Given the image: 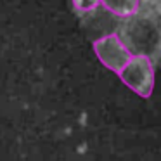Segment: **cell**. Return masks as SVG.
Wrapping results in <instances>:
<instances>
[{"label":"cell","mask_w":161,"mask_h":161,"mask_svg":"<svg viewBox=\"0 0 161 161\" xmlns=\"http://www.w3.org/2000/svg\"><path fill=\"white\" fill-rule=\"evenodd\" d=\"M114 35L132 56H144L156 68L159 59V19L135 12L133 16L118 19Z\"/></svg>","instance_id":"obj_1"},{"label":"cell","mask_w":161,"mask_h":161,"mask_svg":"<svg viewBox=\"0 0 161 161\" xmlns=\"http://www.w3.org/2000/svg\"><path fill=\"white\" fill-rule=\"evenodd\" d=\"M118 76L137 95L144 99L151 97L154 88V66L147 57L132 56V59L119 71Z\"/></svg>","instance_id":"obj_2"},{"label":"cell","mask_w":161,"mask_h":161,"mask_svg":"<svg viewBox=\"0 0 161 161\" xmlns=\"http://www.w3.org/2000/svg\"><path fill=\"white\" fill-rule=\"evenodd\" d=\"M92 47L99 61L116 75H119V71L132 59V54L126 50V47L119 42L116 35H106L101 38H95Z\"/></svg>","instance_id":"obj_3"},{"label":"cell","mask_w":161,"mask_h":161,"mask_svg":"<svg viewBox=\"0 0 161 161\" xmlns=\"http://www.w3.org/2000/svg\"><path fill=\"white\" fill-rule=\"evenodd\" d=\"M102 9L113 14L114 18H128L139 9V0H101Z\"/></svg>","instance_id":"obj_4"},{"label":"cell","mask_w":161,"mask_h":161,"mask_svg":"<svg viewBox=\"0 0 161 161\" xmlns=\"http://www.w3.org/2000/svg\"><path fill=\"white\" fill-rule=\"evenodd\" d=\"M137 12H142L146 16L159 19V0H139V9Z\"/></svg>","instance_id":"obj_5"},{"label":"cell","mask_w":161,"mask_h":161,"mask_svg":"<svg viewBox=\"0 0 161 161\" xmlns=\"http://www.w3.org/2000/svg\"><path fill=\"white\" fill-rule=\"evenodd\" d=\"M101 5V0H73V7L76 9V12H88L94 11L95 7Z\"/></svg>","instance_id":"obj_6"}]
</instances>
